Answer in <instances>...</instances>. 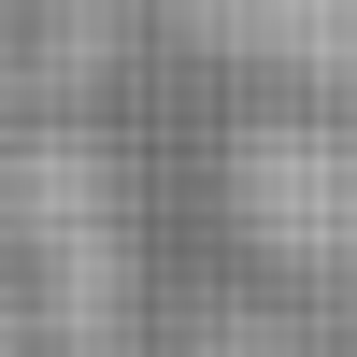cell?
Returning <instances> with one entry per match:
<instances>
[{
    "label": "cell",
    "instance_id": "obj_1",
    "mask_svg": "<svg viewBox=\"0 0 357 357\" xmlns=\"http://www.w3.org/2000/svg\"><path fill=\"white\" fill-rule=\"evenodd\" d=\"M357 158L343 143H314V129H272V143H243V215L272 229L286 257H343L357 243Z\"/></svg>",
    "mask_w": 357,
    "mask_h": 357
}]
</instances>
